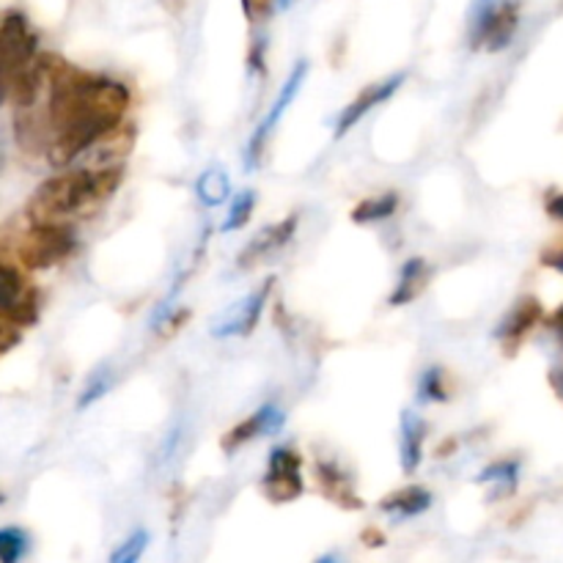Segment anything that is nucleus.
I'll use <instances>...</instances> for the list:
<instances>
[{
	"mask_svg": "<svg viewBox=\"0 0 563 563\" xmlns=\"http://www.w3.org/2000/svg\"><path fill=\"white\" fill-rule=\"evenodd\" d=\"M192 192H196V201L201 203L203 209H220L223 203L231 201L234 190H231V179L220 165H212V168L201 170L192 185Z\"/></svg>",
	"mask_w": 563,
	"mask_h": 563,
	"instance_id": "a211bd4d",
	"label": "nucleus"
},
{
	"mask_svg": "<svg viewBox=\"0 0 563 563\" xmlns=\"http://www.w3.org/2000/svg\"><path fill=\"white\" fill-rule=\"evenodd\" d=\"M38 55V36L27 25L25 14L9 11L0 20V108L9 102L14 77Z\"/></svg>",
	"mask_w": 563,
	"mask_h": 563,
	"instance_id": "20e7f679",
	"label": "nucleus"
},
{
	"mask_svg": "<svg viewBox=\"0 0 563 563\" xmlns=\"http://www.w3.org/2000/svg\"><path fill=\"white\" fill-rule=\"evenodd\" d=\"M297 0H278V11H289Z\"/></svg>",
	"mask_w": 563,
	"mask_h": 563,
	"instance_id": "f704fd0d",
	"label": "nucleus"
},
{
	"mask_svg": "<svg viewBox=\"0 0 563 563\" xmlns=\"http://www.w3.org/2000/svg\"><path fill=\"white\" fill-rule=\"evenodd\" d=\"M146 548L148 533L143 531V528H137V531H132L130 537L110 553V563H137L143 559V553H146Z\"/></svg>",
	"mask_w": 563,
	"mask_h": 563,
	"instance_id": "393cba45",
	"label": "nucleus"
},
{
	"mask_svg": "<svg viewBox=\"0 0 563 563\" xmlns=\"http://www.w3.org/2000/svg\"><path fill=\"white\" fill-rule=\"evenodd\" d=\"M401 207V196L396 190H385L377 192L372 198H363L355 209H352V223L357 225H374V223H385V220L394 218Z\"/></svg>",
	"mask_w": 563,
	"mask_h": 563,
	"instance_id": "6ab92c4d",
	"label": "nucleus"
},
{
	"mask_svg": "<svg viewBox=\"0 0 563 563\" xmlns=\"http://www.w3.org/2000/svg\"><path fill=\"white\" fill-rule=\"evenodd\" d=\"M517 476H520V465L511 460H504V462H493V465L484 467L482 473H478L476 482L478 484H495L498 487V493L493 495V498H504V495L515 493L517 487Z\"/></svg>",
	"mask_w": 563,
	"mask_h": 563,
	"instance_id": "5701e85b",
	"label": "nucleus"
},
{
	"mask_svg": "<svg viewBox=\"0 0 563 563\" xmlns=\"http://www.w3.org/2000/svg\"><path fill=\"white\" fill-rule=\"evenodd\" d=\"M132 146H135V124L132 121H121L119 126L99 135L91 146L82 148L69 168L121 170L126 165V159H130Z\"/></svg>",
	"mask_w": 563,
	"mask_h": 563,
	"instance_id": "1a4fd4ad",
	"label": "nucleus"
},
{
	"mask_svg": "<svg viewBox=\"0 0 563 563\" xmlns=\"http://www.w3.org/2000/svg\"><path fill=\"white\" fill-rule=\"evenodd\" d=\"M185 3H187V0H163V5L168 11H181V9H185Z\"/></svg>",
	"mask_w": 563,
	"mask_h": 563,
	"instance_id": "473e14b6",
	"label": "nucleus"
},
{
	"mask_svg": "<svg viewBox=\"0 0 563 563\" xmlns=\"http://www.w3.org/2000/svg\"><path fill=\"white\" fill-rule=\"evenodd\" d=\"M181 443H185V423L179 421V423H174V427L168 429V434H165L163 443H159V462L174 460Z\"/></svg>",
	"mask_w": 563,
	"mask_h": 563,
	"instance_id": "cd10ccee",
	"label": "nucleus"
},
{
	"mask_svg": "<svg viewBox=\"0 0 563 563\" xmlns=\"http://www.w3.org/2000/svg\"><path fill=\"white\" fill-rule=\"evenodd\" d=\"M3 500H5V495H3V493H0V504H3Z\"/></svg>",
	"mask_w": 563,
	"mask_h": 563,
	"instance_id": "58836bf2",
	"label": "nucleus"
},
{
	"mask_svg": "<svg viewBox=\"0 0 563 563\" xmlns=\"http://www.w3.org/2000/svg\"><path fill=\"white\" fill-rule=\"evenodd\" d=\"M242 14L253 27H262L278 11V0H240Z\"/></svg>",
	"mask_w": 563,
	"mask_h": 563,
	"instance_id": "a878e982",
	"label": "nucleus"
},
{
	"mask_svg": "<svg viewBox=\"0 0 563 563\" xmlns=\"http://www.w3.org/2000/svg\"><path fill=\"white\" fill-rule=\"evenodd\" d=\"M38 289L14 258L0 251V313L16 328H33L38 322Z\"/></svg>",
	"mask_w": 563,
	"mask_h": 563,
	"instance_id": "39448f33",
	"label": "nucleus"
},
{
	"mask_svg": "<svg viewBox=\"0 0 563 563\" xmlns=\"http://www.w3.org/2000/svg\"><path fill=\"white\" fill-rule=\"evenodd\" d=\"M542 317H544L542 302H539L537 297H522V300H517V306L500 319L498 330H495V339H498L506 350H515V346L522 344L526 335L542 322Z\"/></svg>",
	"mask_w": 563,
	"mask_h": 563,
	"instance_id": "ddd939ff",
	"label": "nucleus"
},
{
	"mask_svg": "<svg viewBox=\"0 0 563 563\" xmlns=\"http://www.w3.org/2000/svg\"><path fill=\"white\" fill-rule=\"evenodd\" d=\"M297 229H300V212H291L286 214L284 220H278V223H269L264 225V229H258L256 234L247 240V245L242 247L240 256H236V267L251 269L253 264L267 262L269 256L280 253L291 240H295Z\"/></svg>",
	"mask_w": 563,
	"mask_h": 563,
	"instance_id": "9b49d317",
	"label": "nucleus"
},
{
	"mask_svg": "<svg viewBox=\"0 0 563 563\" xmlns=\"http://www.w3.org/2000/svg\"><path fill=\"white\" fill-rule=\"evenodd\" d=\"M317 482L322 487L324 498H330L341 509H361L363 506V500L355 493V482L333 456H319L317 460Z\"/></svg>",
	"mask_w": 563,
	"mask_h": 563,
	"instance_id": "2eb2a0df",
	"label": "nucleus"
},
{
	"mask_svg": "<svg viewBox=\"0 0 563 563\" xmlns=\"http://www.w3.org/2000/svg\"><path fill=\"white\" fill-rule=\"evenodd\" d=\"M416 399L421 405H445L451 399V379L443 366H427L418 374Z\"/></svg>",
	"mask_w": 563,
	"mask_h": 563,
	"instance_id": "aec40b11",
	"label": "nucleus"
},
{
	"mask_svg": "<svg viewBox=\"0 0 563 563\" xmlns=\"http://www.w3.org/2000/svg\"><path fill=\"white\" fill-rule=\"evenodd\" d=\"M247 69H251V75L262 77V80L267 77V36L264 33L253 36L251 53H247Z\"/></svg>",
	"mask_w": 563,
	"mask_h": 563,
	"instance_id": "bb28decb",
	"label": "nucleus"
},
{
	"mask_svg": "<svg viewBox=\"0 0 563 563\" xmlns=\"http://www.w3.org/2000/svg\"><path fill=\"white\" fill-rule=\"evenodd\" d=\"M427 438H429L427 418L418 416L416 410L401 412L399 462H401V473H405V476H412V473H418V467H421L423 451H427Z\"/></svg>",
	"mask_w": 563,
	"mask_h": 563,
	"instance_id": "4468645a",
	"label": "nucleus"
},
{
	"mask_svg": "<svg viewBox=\"0 0 563 563\" xmlns=\"http://www.w3.org/2000/svg\"><path fill=\"white\" fill-rule=\"evenodd\" d=\"M31 550V539L22 528H0V563H20Z\"/></svg>",
	"mask_w": 563,
	"mask_h": 563,
	"instance_id": "b1692460",
	"label": "nucleus"
},
{
	"mask_svg": "<svg viewBox=\"0 0 563 563\" xmlns=\"http://www.w3.org/2000/svg\"><path fill=\"white\" fill-rule=\"evenodd\" d=\"M0 174H3V157H0Z\"/></svg>",
	"mask_w": 563,
	"mask_h": 563,
	"instance_id": "4c0bfd02",
	"label": "nucleus"
},
{
	"mask_svg": "<svg viewBox=\"0 0 563 563\" xmlns=\"http://www.w3.org/2000/svg\"><path fill=\"white\" fill-rule=\"evenodd\" d=\"M544 264H550V267L561 269V273H563V251L555 253V256H544Z\"/></svg>",
	"mask_w": 563,
	"mask_h": 563,
	"instance_id": "2f4dec72",
	"label": "nucleus"
},
{
	"mask_svg": "<svg viewBox=\"0 0 563 563\" xmlns=\"http://www.w3.org/2000/svg\"><path fill=\"white\" fill-rule=\"evenodd\" d=\"M434 498L427 487L421 484H410V487H401L396 493L385 495L379 500V511H385L394 520H412V517H421L423 511L432 509Z\"/></svg>",
	"mask_w": 563,
	"mask_h": 563,
	"instance_id": "f3484780",
	"label": "nucleus"
},
{
	"mask_svg": "<svg viewBox=\"0 0 563 563\" xmlns=\"http://www.w3.org/2000/svg\"><path fill=\"white\" fill-rule=\"evenodd\" d=\"M0 236L5 256L22 269L58 267L77 251V231L71 225L36 223L27 214L11 220Z\"/></svg>",
	"mask_w": 563,
	"mask_h": 563,
	"instance_id": "f03ea898",
	"label": "nucleus"
},
{
	"mask_svg": "<svg viewBox=\"0 0 563 563\" xmlns=\"http://www.w3.org/2000/svg\"><path fill=\"white\" fill-rule=\"evenodd\" d=\"M553 328L561 330V333H563V306L559 308V313H555V317H553Z\"/></svg>",
	"mask_w": 563,
	"mask_h": 563,
	"instance_id": "72a5a7b5",
	"label": "nucleus"
},
{
	"mask_svg": "<svg viewBox=\"0 0 563 563\" xmlns=\"http://www.w3.org/2000/svg\"><path fill=\"white\" fill-rule=\"evenodd\" d=\"M124 181L121 170H80L64 168L55 170L49 179L33 190L25 214L36 223L71 225L91 220L102 212Z\"/></svg>",
	"mask_w": 563,
	"mask_h": 563,
	"instance_id": "f257e3e1",
	"label": "nucleus"
},
{
	"mask_svg": "<svg viewBox=\"0 0 563 563\" xmlns=\"http://www.w3.org/2000/svg\"><path fill=\"white\" fill-rule=\"evenodd\" d=\"M432 275H434L432 264H429L423 256L407 258V262L401 264L394 291L388 295V306L390 308H405V306H410V302H416L418 297L427 291Z\"/></svg>",
	"mask_w": 563,
	"mask_h": 563,
	"instance_id": "dca6fc26",
	"label": "nucleus"
},
{
	"mask_svg": "<svg viewBox=\"0 0 563 563\" xmlns=\"http://www.w3.org/2000/svg\"><path fill=\"white\" fill-rule=\"evenodd\" d=\"M548 212L553 214V218L563 220V192H561V196L550 198V201H548Z\"/></svg>",
	"mask_w": 563,
	"mask_h": 563,
	"instance_id": "7c9ffc66",
	"label": "nucleus"
},
{
	"mask_svg": "<svg viewBox=\"0 0 563 563\" xmlns=\"http://www.w3.org/2000/svg\"><path fill=\"white\" fill-rule=\"evenodd\" d=\"M284 427H286L284 407L267 401V405L258 407L256 412H251L245 421L234 423V427H231L229 432L223 434V440H220V449H223L225 454H234V451H240L242 445L253 443V440L269 438V434H278Z\"/></svg>",
	"mask_w": 563,
	"mask_h": 563,
	"instance_id": "f8f14e48",
	"label": "nucleus"
},
{
	"mask_svg": "<svg viewBox=\"0 0 563 563\" xmlns=\"http://www.w3.org/2000/svg\"><path fill=\"white\" fill-rule=\"evenodd\" d=\"M113 385H115V372H113V366H110V363H104V366H99L97 372L88 374L86 385H82L80 396H77V401H75V410L77 412L91 410L97 401H102L104 396L113 390Z\"/></svg>",
	"mask_w": 563,
	"mask_h": 563,
	"instance_id": "412c9836",
	"label": "nucleus"
},
{
	"mask_svg": "<svg viewBox=\"0 0 563 563\" xmlns=\"http://www.w3.org/2000/svg\"><path fill=\"white\" fill-rule=\"evenodd\" d=\"M20 344V328L0 313V355Z\"/></svg>",
	"mask_w": 563,
	"mask_h": 563,
	"instance_id": "c85d7f7f",
	"label": "nucleus"
},
{
	"mask_svg": "<svg viewBox=\"0 0 563 563\" xmlns=\"http://www.w3.org/2000/svg\"><path fill=\"white\" fill-rule=\"evenodd\" d=\"M317 563H341V561L335 559V555H324V559H319Z\"/></svg>",
	"mask_w": 563,
	"mask_h": 563,
	"instance_id": "c9c22d12",
	"label": "nucleus"
},
{
	"mask_svg": "<svg viewBox=\"0 0 563 563\" xmlns=\"http://www.w3.org/2000/svg\"><path fill=\"white\" fill-rule=\"evenodd\" d=\"M256 203H258V192L245 187L240 190L236 196H231L229 201V214H225L223 225H220V234H236V231L245 229L251 223L253 212H256Z\"/></svg>",
	"mask_w": 563,
	"mask_h": 563,
	"instance_id": "4be33fe9",
	"label": "nucleus"
},
{
	"mask_svg": "<svg viewBox=\"0 0 563 563\" xmlns=\"http://www.w3.org/2000/svg\"><path fill=\"white\" fill-rule=\"evenodd\" d=\"M275 289V278H264L262 284L253 286L245 297L231 302L223 313H220L218 322L212 324L209 333L214 335L218 341H229V339H247L253 330L258 328V319H262L264 308H267L269 295Z\"/></svg>",
	"mask_w": 563,
	"mask_h": 563,
	"instance_id": "0eeeda50",
	"label": "nucleus"
},
{
	"mask_svg": "<svg viewBox=\"0 0 563 563\" xmlns=\"http://www.w3.org/2000/svg\"><path fill=\"white\" fill-rule=\"evenodd\" d=\"M405 82H407V71H396V75H390V77H385V80L372 82V86L363 88V91L357 93V97L352 99L344 110H341L339 119H335V124H333L335 141H341V137L350 135V132L355 130V126L361 124V121L366 119L372 110H377L379 104L390 102V99L401 91V86H405Z\"/></svg>",
	"mask_w": 563,
	"mask_h": 563,
	"instance_id": "9d476101",
	"label": "nucleus"
},
{
	"mask_svg": "<svg viewBox=\"0 0 563 563\" xmlns=\"http://www.w3.org/2000/svg\"><path fill=\"white\" fill-rule=\"evenodd\" d=\"M308 69H311V66H308V60L300 58L295 66H291L289 77L280 82L278 97H275V102L269 104L267 115L258 121L256 130H253V135H251V141H247V146H245V168L247 170H256L258 165H262L264 152H267L269 141H273L275 130H278V124H280V119H284L286 110L291 108V102L297 99V93L302 91V82H306Z\"/></svg>",
	"mask_w": 563,
	"mask_h": 563,
	"instance_id": "423d86ee",
	"label": "nucleus"
},
{
	"mask_svg": "<svg viewBox=\"0 0 563 563\" xmlns=\"http://www.w3.org/2000/svg\"><path fill=\"white\" fill-rule=\"evenodd\" d=\"M520 27V0H473L467 14L471 49L504 53Z\"/></svg>",
	"mask_w": 563,
	"mask_h": 563,
	"instance_id": "7ed1b4c3",
	"label": "nucleus"
},
{
	"mask_svg": "<svg viewBox=\"0 0 563 563\" xmlns=\"http://www.w3.org/2000/svg\"><path fill=\"white\" fill-rule=\"evenodd\" d=\"M363 544H366V548H383L385 537L377 528H368V531H363Z\"/></svg>",
	"mask_w": 563,
	"mask_h": 563,
	"instance_id": "c756f323",
	"label": "nucleus"
},
{
	"mask_svg": "<svg viewBox=\"0 0 563 563\" xmlns=\"http://www.w3.org/2000/svg\"><path fill=\"white\" fill-rule=\"evenodd\" d=\"M553 383H559L561 388H563V377H561V374H553Z\"/></svg>",
	"mask_w": 563,
	"mask_h": 563,
	"instance_id": "e433bc0d",
	"label": "nucleus"
},
{
	"mask_svg": "<svg viewBox=\"0 0 563 563\" xmlns=\"http://www.w3.org/2000/svg\"><path fill=\"white\" fill-rule=\"evenodd\" d=\"M306 489L302 484V454L291 445H275L267 456L262 493L269 504H291Z\"/></svg>",
	"mask_w": 563,
	"mask_h": 563,
	"instance_id": "6e6552de",
	"label": "nucleus"
}]
</instances>
